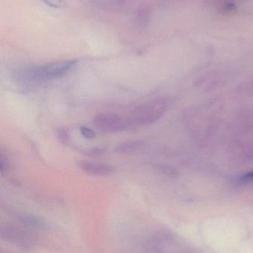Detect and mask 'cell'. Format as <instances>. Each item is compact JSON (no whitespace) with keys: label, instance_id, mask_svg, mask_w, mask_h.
Returning <instances> with one entry per match:
<instances>
[{"label":"cell","instance_id":"obj_8","mask_svg":"<svg viewBox=\"0 0 253 253\" xmlns=\"http://www.w3.org/2000/svg\"><path fill=\"white\" fill-rule=\"evenodd\" d=\"M47 5L53 8H61L67 5L65 0H43Z\"/></svg>","mask_w":253,"mask_h":253},{"label":"cell","instance_id":"obj_7","mask_svg":"<svg viewBox=\"0 0 253 253\" xmlns=\"http://www.w3.org/2000/svg\"><path fill=\"white\" fill-rule=\"evenodd\" d=\"M80 134L86 139H92V138H95L96 137V132L91 128L88 127V126H80Z\"/></svg>","mask_w":253,"mask_h":253},{"label":"cell","instance_id":"obj_3","mask_svg":"<svg viewBox=\"0 0 253 253\" xmlns=\"http://www.w3.org/2000/svg\"><path fill=\"white\" fill-rule=\"evenodd\" d=\"M93 124L99 130L109 133L130 130L133 127L128 117L109 112L97 114L94 117Z\"/></svg>","mask_w":253,"mask_h":253},{"label":"cell","instance_id":"obj_2","mask_svg":"<svg viewBox=\"0 0 253 253\" xmlns=\"http://www.w3.org/2000/svg\"><path fill=\"white\" fill-rule=\"evenodd\" d=\"M167 102L159 98L138 105L128 117L132 126H148L157 122L166 112Z\"/></svg>","mask_w":253,"mask_h":253},{"label":"cell","instance_id":"obj_5","mask_svg":"<svg viewBox=\"0 0 253 253\" xmlns=\"http://www.w3.org/2000/svg\"><path fill=\"white\" fill-rule=\"evenodd\" d=\"M145 142L143 140H134V141H126L118 144L115 147V151L119 153H136L144 147Z\"/></svg>","mask_w":253,"mask_h":253},{"label":"cell","instance_id":"obj_9","mask_svg":"<svg viewBox=\"0 0 253 253\" xmlns=\"http://www.w3.org/2000/svg\"><path fill=\"white\" fill-rule=\"evenodd\" d=\"M104 151H105V150H104L103 149L93 148L87 150V152H86V154L89 155V156H98L103 154Z\"/></svg>","mask_w":253,"mask_h":253},{"label":"cell","instance_id":"obj_1","mask_svg":"<svg viewBox=\"0 0 253 253\" xmlns=\"http://www.w3.org/2000/svg\"><path fill=\"white\" fill-rule=\"evenodd\" d=\"M77 59H67L36 65L21 71L20 77L26 81L45 82L54 80L66 75L78 64Z\"/></svg>","mask_w":253,"mask_h":253},{"label":"cell","instance_id":"obj_6","mask_svg":"<svg viewBox=\"0 0 253 253\" xmlns=\"http://www.w3.org/2000/svg\"><path fill=\"white\" fill-rule=\"evenodd\" d=\"M56 135H57L58 138L60 140L61 142L65 144L69 143L70 134L69 131L67 128H58L57 130H56Z\"/></svg>","mask_w":253,"mask_h":253},{"label":"cell","instance_id":"obj_4","mask_svg":"<svg viewBox=\"0 0 253 253\" xmlns=\"http://www.w3.org/2000/svg\"><path fill=\"white\" fill-rule=\"evenodd\" d=\"M77 165L83 172L96 176H107L114 173L116 171L115 168L112 165L92 161H79Z\"/></svg>","mask_w":253,"mask_h":253},{"label":"cell","instance_id":"obj_10","mask_svg":"<svg viewBox=\"0 0 253 253\" xmlns=\"http://www.w3.org/2000/svg\"><path fill=\"white\" fill-rule=\"evenodd\" d=\"M240 181H243V182H253V171L242 175Z\"/></svg>","mask_w":253,"mask_h":253}]
</instances>
